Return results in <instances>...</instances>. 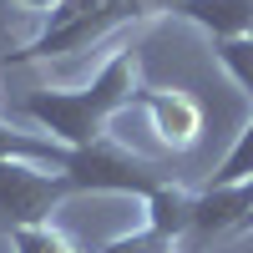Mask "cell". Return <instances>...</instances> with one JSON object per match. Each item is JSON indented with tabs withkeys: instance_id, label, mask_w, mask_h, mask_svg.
<instances>
[{
	"instance_id": "8fae6325",
	"label": "cell",
	"mask_w": 253,
	"mask_h": 253,
	"mask_svg": "<svg viewBox=\"0 0 253 253\" xmlns=\"http://www.w3.org/2000/svg\"><path fill=\"white\" fill-rule=\"evenodd\" d=\"M10 248H15V253H81V248L71 243V233H61L56 223L15 228V233H10Z\"/></svg>"
},
{
	"instance_id": "5b68a950",
	"label": "cell",
	"mask_w": 253,
	"mask_h": 253,
	"mask_svg": "<svg viewBox=\"0 0 253 253\" xmlns=\"http://www.w3.org/2000/svg\"><path fill=\"white\" fill-rule=\"evenodd\" d=\"M253 213V177L243 182H208L193 198V233H187V253L218 238H238L243 218Z\"/></svg>"
},
{
	"instance_id": "6da1fadb",
	"label": "cell",
	"mask_w": 253,
	"mask_h": 253,
	"mask_svg": "<svg viewBox=\"0 0 253 253\" xmlns=\"http://www.w3.org/2000/svg\"><path fill=\"white\" fill-rule=\"evenodd\" d=\"M137 71H142V61H137V46H122L107 66H101L86 86H76V91H31L26 96V112L41 132H46L51 142L61 147H86L96 137H107L112 132V122L126 112V107H137Z\"/></svg>"
},
{
	"instance_id": "ba28073f",
	"label": "cell",
	"mask_w": 253,
	"mask_h": 253,
	"mask_svg": "<svg viewBox=\"0 0 253 253\" xmlns=\"http://www.w3.org/2000/svg\"><path fill=\"white\" fill-rule=\"evenodd\" d=\"M182 20L203 26L213 41L228 36H253V0H182Z\"/></svg>"
},
{
	"instance_id": "5bb4252c",
	"label": "cell",
	"mask_w": 253,
	"mask_h": 253,
	"mask_svg": "<svg viewBox=\"0 0 253 253\" xmlns=\"http://www.w3.org/2000/svg\"><path fill=\"white\" fill-rule=\"evenodd\" d=\"M142 5H147V15H162V10H182V0H142Z\"/></svg>"
},
{
	"instance_id": "4fadbf2b",
	"label": "cell",
	"mask_w": 253,
	"mask_h": 253,
	"mask_svg": "<svg viewBox=\"0 0 253 253\" xmlns=\"http://www.w3.org/2000/svg\"><path fill=\"white\" fill-rule=\"evenodd\" d=\"M10 5H20V10H36V15H51L61 0H10Z\"/></svg>"
},
{
	"instance_id": "2e32d148",
	"label": "cell",
	"mask_w": 253,
	"mask_h": 253,
	"mask_svg": "<svg viewBox=\"0 0 253 253\" xmlns=\"http://www.w3.org/2000/svg\"><path fill=\"white\" fill-rule=\"evenodd\" d=\"M0 233H5V228H0Z\"/></svg>"
},
{
	"instance_id": "30bf717a",
	"label": "cell",
	"mask_w": 253,
	"mask_h": 253,
	"mask_svg": "<svg viewBox=\"0 0 253 253\" xmlns=\"http://www.w3.org/2000/svg\"><path fill=\"white\" fill-rule=\"evenodd\" d=\"M213 56L218 66L228 71V81L253 101V36H228V41H213Z\"/></svg>"
},
{
	"instance_id": "3957f363",
	"label": "cell",
	"mask_w": 253,
	"mask_h": 253,
	"mask_svg": "<svg viewBox=\"0 0 253 253\" xmlns=\"http://www.w3.org/2000/svg\"><path fill=\"white\" fill-rule=\"evenodd\" d=\"M132 20H147L142 0H61L46 15V31H41L26 51H15L10 61H51V56H71L96 46L101 36H112Z\"/></svg>"
},
{
	"instance_id": "7c38bea8",
	"label": "cell",
	"mask_w": 253,
	"mask_h": 253,
	"mask_svg": "<svg viewBox=\"0 0 253 253\" xmlns=\"http://www.w3.org/2000/svg\"><path fill=\"white\" fill-rule=\"evenodd\" d=\"M96 253H187V243H177V238H167V233H157V228H137V233H122V238H112V243H101Z\"/></svg>"
},
{
	"instance_id": "9c48e42d",
	"label": "cell",
	"mask_w": 253,
	"mask_h": 253,
	"mask_svg": "<svg viewBox=\"0 0 253 253\" xmlns=\"http://www.w3.org/2000/svg\"><path fill=\"white\" fill-rule=\"evenodd\" d=\"M61 152H66L61 142H51V137H31V132H20V126H10L5 117H0V162H5V157H31V162L61 167Z\"/></svg>"
},
{
	"instance_id": "52a82bcc",
	"label": "cell",
	"mask_w": 253,
	"mask_h": 253,
	"mask_svg": "<svg viewBox=\"0 0 253 253\" xmlns=\"http://www.w3.org/2000/svg\"><path fill=\"white\" fill-rule=\"evenodd\" d=\"M193 198H198V193H187L177 177H167L162 187H152V193L142 198V208H147V228H157V233L187 243V233H193Z\"/></svg>"
},
{
	"instance_id": "9a60e30c",
	"label": "cell",
	"mask_w": 253,
	"mask_h": 253,
	"mask_svg": "<svg viewBox=\"0 0 253 253\" xmlns=\"http://www.w3.org/2000/svg\"><path fill=\"white\" fill-rule=\"evenodd\" d=\"M238 233H253V213H248V218H243V228H238Z\"/></svg>"
},
{
	"instance_id": "7a4b0ae2",
	"label": "cell",
	"mask_w": 253,
	"mask_h": 253,
	"mask_svg": "<svg viewBox=\"0 0 253 253\" xmlns=\"http://www.w3.org/2000/svg\"><path fill=\"white\" fill-rule=\"evenodd\" d=\"M61 177H66L71 187V198L76 193H122V198H147L152 187H162L167 177V167L157 157H147L137 152L132 142H122V137H96L86 147H66L61 152Z\"/></svg>"
},
{
	"instance_id": "277c9868",
	"label": "cell",
	"mask_w": 253,
	"mask_h": 253,
	"mask_svg": "<svg viewBox=\"0 0 253 253\" xmlns=\"http://www.w3.org/2000/svg\"><path fill=\"white\" fill-rule=\"evenodd\" d=\"M71 198L61 167L31 162V157H5L0 162V228L15 233V228L31 223H51V213Z\"/></svg>"
},
{
	"instance_id": "8992f818",
	"label": "cell",
	"mask_w": 253,
	"mask_h": 253,
	"mask_svg": "<svg viewBox=\"0 0 253 253\" xmlns=\"http://www.w3.org/2000/svg\"><path fill=\"white\" fill-rule=\"evenodd\" d=\"M137 107L147 112V126L157 132L167 152H187L203 132V107L177 86H157V91H137Z\"/></svg>"
}]
</instances>
